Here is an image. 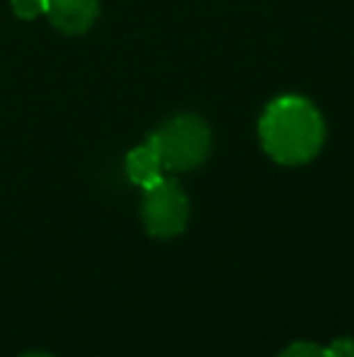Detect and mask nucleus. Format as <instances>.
I'll use <instances>...</instances> for the list:
<instances>
[{"instance_id":"20e7f679","label":"nucleus","mask_w":354,"mask_h":357,"mask_svg":"<svg viewBox=\"0 0 354 357\" xmlns=\"http://www.w3.org/2000/svg\"><path fill=\"white\" fill-rule=\"evenodd\" d=\"M49 22L63 34H83L99 15L97 0H47Z\"/></svg>"},{"instance_id":"9d476101","label":"nucleus","mask_w":354,"mask_h":357,"mask_svg":"<svg viewBox=\"0 0 354 357\" xmlns=\"http://www.w3.org/2000/svg\"><path fill=\"white\" fill-rule=\"evenodd\" d=\"M352 357H354V355H352Z\"/></svg>"},{"instance_id":"1a4fd4ad","label":"nucleus","mask_w":354,"mask_h":357,"mask_svg":"<svg viewBox=\"0 0 354 357\" xmlns=\"http://www.w3.org/2000/svg\"><path fill=\"white\" fill-rule=\"evenodd\" d=\"M19 357H54V355H49V353H39V350H32V353H24V355H19Z\"/></svg>"},{"instance_id":"423d86ee","label":"nucleus","mask_w":354,"mask_h":357,"mask_svg":"<svg viewBox=\"0 0 354 357\" xmlns=\"http://www.w3.org/2000/svg\"><path fill=\"white\" fill-rule=\"evenodd\" d=\"M279 357H332L330 350L321 348L316 343H308V340H298V343H291L279 353Z\"/></svg>"},{"instance_id":"7ed1b4c3","label":"nucleus","mask_w":354,"mask_h":357,"mask_svg":"<svg viewBox=\"0 0 354 357\" xmlns=\"http://www.w3.org/2000/svg\"><path fill=\"white\" fill-rule=\"evenodd\" d=\"M189 199L182 185L172 178H163L143 190L141 221L143 229L153 238H175L187 229Z\"/></svg>"},{"instance_id":"39448f33","label":"nucleus","mask_w":354,"mask_h":357,"mask_svg":"<svg viewBox=\"0 0 354 357\" xmlns=\"http://www.w3.org/2000/svg\"><path fill=\"white\" fill-rule=\"evenodd\" d=\"M127 175L131 183H136L143 190L156 185L158 180H163V165L158 160V153L148 142L138 146V149H134L127 155Z\"/></svg>"},{"instance_id":"f257e3e1","label":"nucleus","mask_w":354,"mask_h":357,"mask_svg":"<svg viewBox=\"0 0 354 357\" xmlns=\"http://www.w3.org/2000/svg\"><path fill=\"white\" fill-rule=\"evenodd\" d=\"M260 142L279 165L311 163L325 144L323 114L301 95H282L262 112Z\"/></svg>"},{"instance_id":"0eeeda50","label":"nucleus","mask_w":354,"mask_h":357,"mask_svg":"<svg viewBox=\"0 0 354 357\" xmlns=\"http://www.w3.org/2000/svg\"><path fill=\"white\" fill-rule=\"evenodd\" d=\"M10 3H13V13L19 20H34L47 13V0H10Z\"/></svg>"},{"instance_id":"f03ea898","label":"nucleus","mask_w":354,"mask_h":357,"mask_svg":"<svg viewBox=\"0 0 354 357\" xmlns=\"http://www.w3.org/2000/svg\"><path fill=\"white\" fill-rule=\"evenodd\" d=\"M148 144L158 153L163 170L189 173L211 153V129L197 114H175L151 134Z\"/></svg>"},{"instance_id":"6e6552de","label":"nucleus","mask_w":354,"mask_h":357,"mask_svg":"<svg viewBox=\"0 0 354 357\" xmlns=\"http://www.w3.org/2000/svg\"><path fill=\"white\" fill-rule=\"evenodd\" d=\"M332 357H352L354 355V340L352 338H337L328 345Z\"/></svg>"}]
</instances>
